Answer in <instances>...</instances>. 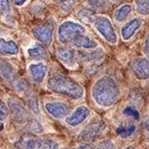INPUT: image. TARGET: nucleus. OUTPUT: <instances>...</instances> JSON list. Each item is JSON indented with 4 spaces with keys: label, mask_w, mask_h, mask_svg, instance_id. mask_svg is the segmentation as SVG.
<instances>
[{
    "label": "nucleus",
    "mask_w": 149,
    "mask_h": 149,
    "mask_svg": "<svg viewBox=\"0 0 149 149\" xmlns=\"http://www.w3.org/2000/svg\"><path fill=\"white\" fill-rule=\"evenodd\" d=\"M93 100L102 107H109L120 97L117 81L109 76H103L95 81L92 88Z\"/></svg>",
    "instance_id": "f257e3e1"
},
{
    "label": "nucleus",
    "mask_w": 149,
    "mask_h": 149,
    "mask_svg": "<svg viewBox=\"0 0 149 149\" xmlns=\"http://www.w3.org/2000/svg\"><path fill=\"white\" fill-rule=\"evenodd\" d=\"M47 88L52 93L72 100H81L84 97L85 91L78 81L64 74H55L47 81Z\"/></svg>",
    "instance_id": "f03ea898"
},
{
    "label": "nucleus",
    "mask_w": 149,
    "mask_h": 149,
    "mask_svg": "<svg viewBox=\"0 0 149 149\" xmlns=\"http://www.w3.org/2000/svg\"><path fill=\"white\" fill-rule=\"evenodd\" d=\"M13 145L16 149H60L59 143L54 139L39 137L30 133L20 136Z\"/></svg>",
    "instance_id": "7ed1b4c3"
},
{
    "label": "nucleus",
    "mask_w": 149,
    "mask_h": 149,
    "mask_svg": "<svg viewBox=\"0 0 149 149\" xmlns=\"http://www.w3.org/2000/svg\"><path fill=\"white\" fill-rule=\"evenodd\" d=\"M86 29L74 21H65L58 28V40L62 44L73 43L79 36L86 34Z\"/></svg>",
    "instance_id": "20e7f679"
},
{
    "label": "nucleus",
    "mask_w": 149,
    "mask_h": 149,
    "mask_svg": "<svg viewBox=\"0 0 149 149\" xmlns=\"http://www.w3.org/2000/svg\"><path fill=\"white\" fill-rule=\"evenodd\" d=\"M93 28L100 34V36L109 44L117 42V35L111 21L107 16H97L93 21Z\"/></svg>",
    "instance_id": "39448f33"
},
{
    "label": "nucleus",
    "mask_w": 149,
    "mask_h": 149,
    "mask_svg": "<svg viewBox=\"0 0 149 149\" xmlns=\"http://www.w3.org/2000/svg\"><path fill=\"white\" fill-rule=\"evenodd\" d=\"M104 121L102 119H95L91 121L81 129V131L78 134V139L81 142H92L93 140H95L105 130Z\"/></svg>",
    "instance_id": "423d86ee"
},
{
    "label": "nucleus",
    "mask_w": 149,
    "mask_h": 149,
    "mask_svg": "<svg viewBox=\"0 0 149 149\" xmlns=\"http://www.w3.org/2000/svg\"><path fill=\"white\" fill-rule=\"evenodd\" d=\"M55 21L53 19H49L46 22L36 26L32 30V34L40 43H42L43 45H46V46H49V45H51L53 41Z\"/></svg>",
    "instance_id": "0eeeda50"
},
{
    "label": "nucleus",
    "mask_w": 149,
    "mask_h": 149,
    "mask_svg": "<svg viewBox=\"0 0 149 149\" xmlns=\"http://www.w3.org/2000/svg\"><path fill=\"white\" fill-rule=\"evenodd\" d=\"M8 109H9V113L11 114L12 119L19 124H26L27 121L30 119L29 117V113L26 109L25 105L23 104L22 102L20 100L16 97H9L8 102Z\"/></svg>",
    "instance_id": "6e6552de"
},
{
    "label": "nucleus",
    "mask_w": 149,
    "mask_h": 149,
    "mask_svg": "<svg viewBox=\"0 0 149 149\" xmlns=\"http://www.w3.org/2000/svg\"><path fill=\"white\" fill-rule=\"evenodd\" d=\"M131 73L139 81L149 79V58H137L130 63Z\"/></svg>",
    "instance_id": "1a4fd4ad"
},
{
    "label": "nucleus",
    "mask_w": 149,
    "mask_h": 149,
    "mask_svg": "<svg viewBox=\"0 0 149 149\" xmlns=\"http://www.w3.org/2000/svg\"><path fill=\"white\" fill-rule=\"evenodd\" d=\"M91 114V110L86 105H81V107H77L73 112H71L70 114L67 115L66 123L71 127H77L81 125V123H84L88 117Z\"/></svg>",
    "instance_id": "9d476101"
},
{
    "label": "nucleus",
    "mask_w": 149,
    "mask_h": 149,
    "mask_svg": "<svg viewBox=\"0 0 149 149\" xmlns=\"http://www.w3.org/2000/svg\"><path fill=\"white\" fill-rule=\"evenodd\" d=\"M44 109L47 111V113L51 115L52 117L57 119H62L67 117L69 114V107L66 103L62 102H47L44 104Z\"/></svg>",
    "instance_id": "9b49d317"
},
{
    "label": "nucleus",
    "mask_w": 149,
    "mask_h": 149,
    "mask_svg": "<svg viewBox=\"0 0 149 149\" xmlns=\"http://www.w3.org/2000/svg\"><path fill=\"white\" fill-rule=\"evenodd\" d=\"M28 72L30 74L31 80L35 84H42L44 81L46 74L48 72V66L43 62H38V63H32L29 65Z\"/></svg>",
    "instance_id": "f8f14e48"
},
{
    "label": "nucleus",
    "mask_w": 149,
    "mask_h": 149,
    "mask_svg": "<svg viewBox=\"0 0 149 149\" xmlns=\"http://www.w3.org/2000/svg\"><path fill=\"white\" fill-rule=\"evenodd\" d=\"M142 26V20L140 18H132L126 22L121 28V37L124 41L129 40L135 34V32Z\"/></svg>",
    "instance_id": "ddd939ff"
},
{
    "label": "nucleus",
    "mask_w": 149,
    "mask_h": 149,
    "mask_svg": "<svg viewBox=\"0 0 149 149\" xmlns=\"http://www.w3.org/2000/svg\"><path fill=\"white\" fill-rule=\"evenodd\" d=\"M57 56L60 61L63 62L66 66L72 67L76 63V59L78 55H77L76 51L72 49V48L59 47L57 49Z\"/></svg>",
    "instance_id": "4468645a"
},
{
    "label": "nucleus",
    "mask_w": 149,
    "mask_h": 149,
    "mask_svg": "<svg viewBox=\"0 0 149 149\" xmlns=\"http://www.w3.org/2000/svg\"><path fill=\"white\" fill-rule=\"evenodd\" d=\"M18 53L19 48L15 41L0 38V54L4 56H15Z\"/></svg>",
    "instance_id": "2eb2a0df"
},
{
    "label": "nucleus",
    "mask_w": 149,
    "mask_h": 149,
    "mask_svg": "<svg viewBox=\"0 0 149 149\" xmlns=\"http://www.w3.org/2000/svg\"><path fill=\"white\" fill-rule=\"evenodd\" d=\"M74 47L79 49H85V50H93L97 47V43L95 40L90 38L86 34L79 36L76 40L73 42Z\"/></svg>",
    "instance_id": "dca6fc26"
},
{
    "label": "nucleus",
    "mask_w": 149,
    "mask_h": 149,
    "mask_svg": "<svg viewBox=\"0 0 149 149\" xmlns=\"http://www.w3.org/2000/svg\"><path fill=\"white\" fill-rule=\"evenodd\" d=\"M0 78L5 81H11L14 78L13 66L3 59H0Z\"/></svg>",
    "instance_id": "f3484780"
},
{
    "label": "nucleus",
    "mask_w": 149,
    "mask_h": 149,
    "mask_svg": "<svg viewBox=\"0 0 149 149\" xmlns=\"http://www.w3.org/2000/svg\"><path fill=\"white\" fill-rule=\"evenodd\" d=\"M28 56L31 59H39L43 60L47 58V51L45 47L41 44H34L28 49Z\"/></svg>",
    "instance_id": "a211bd4d"
},
{
    "label": "nucleus",
    "mask_w": 149,
    "mask_h": 149,
    "mask_svg": "<svg viewBox=\"0 0 149 149\" xmlns=\"http://www.w3.org/2000/svg\"><path fill=\"white\" fill-rule=\"evenodd\" d=\"M132 12V6L130 4H123L114 12V18L117 22H122L128 17Z\"/></svg>",
    "instance_id": "6ab92c4d"
},
{
    "label": "nucleus",
    "mask_w": 149,
    "mask_h": 149,
    "mask_svg": "<svg viewBox=\"0 0 149 149\" xmlns=\"http://www.w3.org/2000/svg\"><path fill=\"white\" fill-rule=\"evenodd\" d=\"M103 54L100 50H92L91 52H80L79 53V57L81 61L84 62H93L98 61L102 58Z\"/></svg>",
    "instance_id": "aec40b11"
},
{
    "label": "nucleus",
    "mask_w": 149,
    "mask_h": 149,
    "mask_svg": "<svg viewBox=\"0 0 149 149\" xmlns=\"http://www.w3.org/2000/svg\"><path fill=\"white\" fill-rule=\"evenodd\" d=\"M135 131V125L133 123H127V124H121L116 128V133L120 137H129Z\"/></svg>",
    "instance_id": "412c9836"
},
{
    "label": "nucleus",
    "mask_w": 149,
    "mask_h": 149,
    "mask_svg": "<svg viewBox=\"0 0 149 149\" xmlns=\"http://www.w3.org/2000/svg\"><path fill=\"white\" fill-rule=\"evenodd\" d=\"M26 130L28 133L31 134H38L43 132V126L41 123L36 119H29L26 123Z\"/></svg>",
    "instance_id": "4be33fe9"
},
{
    "label": "nucleus",
    "mask_w": 149,
    "mask_h": 149,
    "mask_svg": "<svg viewBox=\"0 0 149 149\" xmlns=\"http://www.w3.org/2000/svg\"><path fill=\"white\" fill-rule=\"evenodd\" d=\"M14 86L16 88V92L23 95H27L31 90L27 81L23 80V79H17V80L14 81Z\"/></svg>",
    "instance_id": "5701e85b"
},
{
    "label": "nucleus",
    "mask_w": 149,
    "mask_h": 149,
    "mask_svg": "<svg viewBox=\"0 0 149 149\" xmlns=\"http://www.w3.org/2000/svg\"><path fill=\"white\" fill-rule=\"evenodd\" d=\"M135 9L139 14L146 16L149 14V0H134Z\"/></svg>",
    "instance_id": "b1692460"
},
{
    "label": "nucleus",
    "mask_w": 149,
    "mask_h": 149,
    "mask_svg": "<svg viewBox=\"0 0 149 149\" xmlns=\"http://www.w3.org/2000/svg\"><path fill=\"white\" fill-rule=\"evenodd\" d=\"M88 3L97 11H103L109 6V0H88Z\"/></svg>",
    "instance_id": "393cba45"
},
{
    "label": "nucleus",
    "mask_w": 149,
    "mask_h": 149,
    "mask_svg": "<svg viewBox=\"0 0 149 149\" xmlns=\"http://www.w3.org/2000/svg\"><path fill=\"white\" fill-rule=\"evenodd\" d=\"M26 97H27L28 104H29L30 109L32 110L33 112H35V113H38V112H39V102H38V100H37V97H36V95L29 93Z\"/></svg>",
    "instance_id": "a878e982"
},
{
    "label": "nucleus",
    "mask_w": 149,
    "mask_h": 149,
    "mask_svg": "<svg viewBox=\"0 0 149 149\" xmlns=\"http://www.w3.org/2000/svg\"><path fill=\"white\" fill-rule=\"evenodd\" d=\"M123 114L126 115V116L130 117L133 120H137L139 118V112L138 110L135 109V107L133 105H128L125 109H123Z\"/></svg>",
    "instance_id": "bb28decb"
},
{
    "label": "nucleus",
    "mask_w": 149,
    "mask_h": 149,
    "mask_svg": "<svg viewBox=\"0 0 149 149\" xmlns=\"http://www.w3.org/2000/svg\"><path fill=\"white\" fill-rule=\"evenodd\" d=\"M11 12V5L9 0H0V18L8 15Z\"/></svg>",
    "instance_id": "cd10ccee"
},
{
    "label": "nucleus",
    "mask_w": 149,
    "mask_h": 149,
    "mask_svg": "<svg viewBox=\"0 0 149 149\" xmlns=\"http://www.w3.org/2000/svg\"><path fill=\"white\" fill-rule=\"evenodd\" d=\"M93 149H116V145L111 139H104L100 141Z\"/></svg>",
    "instance_id": "c85d7f7f"
},
{
    "label": "nucleus",
    "mask_w": 149,
    "mask_h": 149,
    "mask_svg": "<svg viewBox=\"0 0 149 149\" xmlns=\"http://www.w3.org/2000/svg\"><path fill=\"white\" fill-rule=\"evenodd\" d=\"M9 109L8 105H6L5 103L0 100V121H4L8 118L9 116Z\"/></svg>",
    "instance_id": "c756f323"
},
{
    "label": "nucleus",
    "mask_w": 149,
    "mask_h": 149,
    "mask_svg": "<svg viewBox=\"0 0 149 149\" xmlns=\"http://www.w3.org/2000/svg\"><path fill=\"white\" fill-rule=\"evenodd\" d=\"M59 2H60V5H61V8L64 11L71 10L74 5V0H59Z\"/></svg>",
    "instance_id": "7c9ffc66"
},
{
    "label": "nucleus",
    "mask_w": 149,
    "mask_h": 149,
    "mask_svg": "<svg viewBox=\"0 0 149 149\" xmlns=\"http://www.w3.org/2000/svg\"><path fill=\"white\" fill-rule=\"evenodd\" d=\"M93 145L91 142H81V144L77 146H74V147H67L64 149H93Z\"/></svg>",
    "instance_id": "2f4dec72"
},
{
    "label": "nucleus",
    "mask_w": 149,
    "mask_h": 149,
    "mask_svg": "<svg viewBox=\"0 0 149 149\" xmlns=\"http://www.w3.org/2000/svg\"><path fill=\"white\" fill-rule=\"evenodd\" d=\"M79 15H80L81 18H86V19H91L93 17V13L92 11L90 10V9H83L80 13H79Z\"/></svg>",
    "instance_id": "473e14b6"
},
{
    "label": "nucleus",
    "mask_w": 149,
    "mask_h": 149,
    "mask_svg": "<svg viewBox=\"0 0 149 149\" xmlns=\"http://www.w3.org/2000/svg\"><path fill=\"white\" fill-rule=\"evenodd\" d=\"M143 52L146 55V57L149 58V33L146 36L145 40H144V45H143Z\"/></svg>",
    "instance_id": "72a5a7b5"
},
{
    "label": "nucleus",
    "mask_w": 149,
    "mask_h": 149,
    "mask_svg": "<svg viewBox=\"0 0 149 149\" xmlns=\"http://www.w3.org/2000/svg\"><path fill=\"white\" fill-rule=\"evenodd\" d=\"M143 128H144V132H145L146 140H147V143H148V145H149V118L146 119V120L144 121Z\"/></svg>",
    "instance_id": "f704fd0d"
},
{
    "label": "nucleus",
    "mask_w": 149,
    "mask_h": 149,
    "mask_svg": "<svg viewBox=\"0 0 149 149\" xmlns=\"http://www.w3.org/2000/svg\"><path fill=\"white\" fill-rule=\"evenodd\" d=\"M11 2L17 6H21V5H23L25 2H27V0H11Z\"/></svg>",
    "instance_id": "c9c22d12"
},
{
    "label": "nucleus",
    "mask_w": 149,
    "mask_h": 149,
    "mask_svg": "<svg viewBox=\"0 0 149 149\" xmlns=\"http://www.w3.org/2000/svg\"><path fill=\"white\" fill-rule=\"evenodd\" d=\"M123 149H136V148L134 147L133 145H129V146H126V147H124Z\"/></svg>",
    "instance_id": "e433bc0d"
},
{
    "label": "nucleus",
    "mask_w": 149,
    "mask_h": 149,
    "mask_svg": "<svg viewBox=\"0 0 149 149\" xmlns=\"http://www.w3.org/2000/svg\"><path fill=\"white\" fill-rule=\"evenodd\" d=\"M111 1H113V2H119V1H121V0H111Z\"/></svg>",
    "instance_id": "4c0bfd02"
}]
</instances>
